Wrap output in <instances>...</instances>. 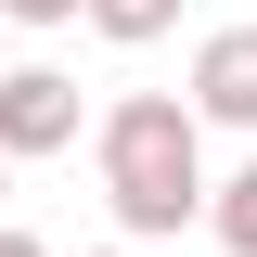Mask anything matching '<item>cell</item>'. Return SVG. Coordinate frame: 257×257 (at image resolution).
Masks as SVG:
<instances>
[{
    "mask_svg": "<svg viewBox=\"0 0 257 257\" xmlns=\"http://www.w3.org/2000/svg\"><path fill=\"white\" fill-rule=\"evenodd\" d=\"M77 257H128V244H77Z\"/></svg>",
    "mask_w": 257,
    "mask_h": 257,
    "instance_id": "8",
    "label": "cell"
},
{
    "mask_svg": "<svg viewBox=\"0 0 257 257\" xmlns=\"http://www.w3.org/2000/svg\"><path fill=\"white\" fill-rule=\"evenodd\" d=\"M206 231H219L231 257H257V155L231 167V180H206Z\"/></svg>",
    "mask_w": 257,
    "mask_h": 257,
    "instance_id": "5",
    "label": "cell"
},
{
    "mask_svg": "<svg viewBox=\"0 0 257 257\" xmlns=\"http://www.w3.org/2000/svg\"><path fill=\"white\" fill-rule=\"evenodd\" d=\"M90 0H0V26H26V39H52V26H77Z\"/></svg>",
    "mask_w": 257,
    "mask_h": 257,
    "instance_id": "6",
    "label": "cell"
},
{
    "mask_svg": "<svg viewBox=\"0 0 257 257\" xmlns=\"http://www.w3.org/2000/svg\"><path fill=\"white\" fill-rule=\"evenodd\" d=\"M180 90H193V116H206V128H244V142H257V26H206Z\"/></svg>",
    "mask_w": 257,
    "mask_h": 257,
    "instance_id": "3",
    "label": "cell"
},
{
    "mask_svg": "<svg viewBox=\"0 0 257 257\" xmlns=\"http://www.w3.org/2000/svg\"><path fill=\"white\" fill-rule=\"evenodd\" d=\"M0 193H13V155H0Z\"/></svg>",
    "mask_w": 257,
    "mask_h": 257,
    "instance_id": "9",
    "label": "cell"
},
{
    "mask_svg": "<svg viewBox=\"0 0 257 257\" xmlns=\"http://www.w3.org/2000/svg\"><path fill=\"white\" fill-rule=\"evenodd\" d=\"M77 26H90V39H116V52H155V39L180 26V0H90Z\"/></svg>",
    "mask_w": 257,
    "mask_h": 257,
    "instance_id": "4",
    "label": "cell"
},
{
    "mask_svg": "<svg viewBox=\"0 0 257 257\" xmlns=\"http://www.w3.org/2000/svg\"><path fill=\"white\" fill-rule=\"evenodd\" d=\"M77 128H90V90H77L64 64H0V155L13 167L77 155Z\"/></svg>",
    "mask_w": 257,
    "mask_h": 257,
    "instance_id": "2",
    "label": "cell"
},
{
    "mask_svg": "<svg viewBox=\"0 0 257 257\" xmlns=\"http://www.w3.org/2000/svg\"><path fill=\"white\" fill-rule=\"evenodd\" d=\"M0 257H52V244H39V231H13V219H0Z\"/></svg>",
    "mask_w": 257,
    "mask_h": 257,
    "instance_id": "7",
    "label": "cell"
},
{
    "mask_svg": "<svg viewBox=\"0 0 257 257\" xmlns=\"http://www.w3.org/2000/svg\"><path fill=\"white\" fill-rule=\"evenodd\" d=\"M90 167H103V206H116L128 244L193 231L206 219V116H193V90H116L90 116Z\"/></svg>",
    "mask_w": 257,
    "mask_h": 257,
    "instance_id": "1",
    "label": "cell"
}]
</instances>
